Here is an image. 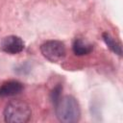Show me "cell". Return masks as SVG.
Wrapping results in <instances>:
<instances>
[{"mask_svg":"<svg viewBox=\"0 0 123 123\" xmlns=\"http://www.w3.org/2000/svg\"><path fill=\"white\" fill-rule=\"evenodd\" d=\"M25 47L24 41L17 36H8L3 37L0 43V48L3 52L15 55L23 51Z\"/></svg>","mask_w":123,"mask_h":123,"instance_id":"4","label":"cell"},{"mask_svg":"<svg viewBox=\"0 0 123 123\" xmlns=\"http://www.w3.org/2000/svg\"><path fill=\"white\" fill-rule=\"evenodd\" d=\"M23 85L18 81H9L0 86V97H10L20 93Z\"/></svg>","mask_w":123,"mask_h":123,"instance_id":"5","label":"cell"},{"mask_svg":"<svg viewBox=\"0 0 123 123\" xmlns=\"http://www.w3.org/2000/svg\"><path fill=\"white\" fill-rule=\"evenodd\" d=\"M72 49L76 56H85L92 51L93 46L82 38H75L72 44Z\"/></svg>","mask_w":123,"mask_h":123,"instance_id":"6","label":"cell"},{"mask_svg":"<svg viewBox=\"0 0 123 123\" xmlns=\"http://www.w3.org/2000/svg\"><path fill=\"white\" fill-rule=\"evenodd\" d=\"M103 40L105 41V43L107 44V46L115 54H117L118 56L122 55V48H121V44L119 42H117L109 33H103L102 35Z\"/></svg>","mask_w":123,"mask_h":123,"instance_id":"7","label":"cell"},{"mask_svg":"<svg viewBox=\"0 0 123 123\" xmlns=\"http://www.w3.org/2000/svg\"><path fill=\"white\" fill-rule=\"evenodd\" d=\"M61 92H62V86H56L52 92H51V100L52 102L54 103V105L59 101V99L61 98Z\"/></svg>","mask_w":123,"mask_h":123,"instance_id":"8","label":"cell"},{"mask_svg":"<svg viewBox=\"0 0 123 123\" xmlns=\"http://www.w3.org/2000/svg\"><path fill=\"white\" fill-rule=\"evenodd\" d=\"M42 56L52 62L62 61L66 54V49L63 42L60 40H47L40 45Z\"/></svg>","mask_w":123,"mask_h":123,"instance_id":"3","label":"cell"},{"mask_svg":"<svg viewBox=\"0 0 123 123\" xmlns=\"http://www.w3.org/2000/svg\"><path fill=\"white\" fill-rule=\"evenodd\" d=\"M31 114V108L26 102L12 100L4 110V120L9 123H25L29 121Z\"/></svg>","mask_w":123,"mask_h":123,"instance_id":"2","label":"cell"},{"mask_svg":"<svg viewBox=\"0 0 123 123\" xmlns=\"http://www.w3.org/2000/svg\"><path fill=\"white\" fill-rule=\"evenodd\" d=\"M57 118L62 123H74L80 119L81 110L77 100L70 95L61 97L55 104Z\"/></svg>","mask_w":123,"mask_h":123,"instance_id":"1","label":"cell"}]
</instances>
